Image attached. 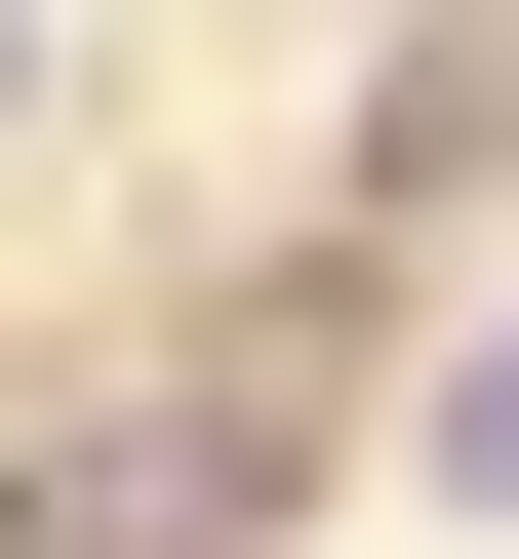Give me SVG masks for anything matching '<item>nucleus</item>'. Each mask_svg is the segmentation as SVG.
Returning a JSON list of instances; mask_svg holds the SVG:
<instances>
[{"mask_svg":"<svg viewBox=\"0 0 519 559\" xmlns=\"http://www.w3.org/2000/svg\"><path fill=\"white\" fill-rule=\"evenodd\" d=\"M0 81H40V0H0Z\"/></svg>","mask_w":519,"mask_h":559,"instance_id":"nucleus-2","label":"nucleus"},{"mask_svg":"<svg viewBox=\"0 0 519 559\" xmlns=\"http://www.w3.org/2000/svg\"><path fill=\"white\" fill-rule=\"evenodd\" d=\"M439 479H480V520H519V320H480V360H439Z\"/></svg>","mask_w":519,"mask_h":559,"instance_id":"nucleus-1","label":"nucleus"}]
</instances>
